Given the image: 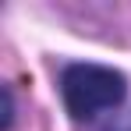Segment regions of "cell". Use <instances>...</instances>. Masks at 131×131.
<instances>
[{
    "label": "cell",
    "instance_id": "6da1fadb",
    "mask_svg": "<svg viewBox=\"0 0 131 131\" xmlns=\"http://www.w3.org/2000/svg\"><path fill=\"white\" fill-rule=\"evenodd\" d=\"M60 96L74 121H92L124 103L128 78L103 64H71L60 74Z\"/></svg>",
    "mask_w": 131,
    "mask_h": 131
},
{
    "label": "cell",
    "instance_id": "7a4b0ae2",
    "mask_svg": "<svg viewBox=\"0 0 131 131\" xmlns=\"http://www.w3.org/2000/svg\"><path fill=\"white\" fill-rule=\"evenodd\" d=\"M11 124H14V96L4 85V131H11Z\"/></svg>",
    "mask_w": 131,
    "mask_h": 131
}]
</instances>
